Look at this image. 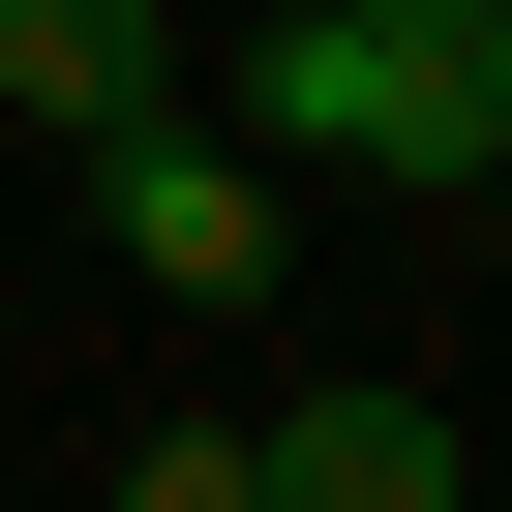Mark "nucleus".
<instances>
[{"label": "nucleus", "mask_w": 512, "mask_h": 512, "mask_svg": "<svg viewBox=\"0 0 512 512\" xmlns=\"http://www.w3.org/2000/svg\"><path fill=\"white\" fill-rule=\"evenodd\" d=\"M241 482L272 512H452V392H302V422H241Z\"/></svg>", "instance_id": "nucleus-3"}, {"label": "nucleus", "mask_w": 512, "mask_h": 512, "mask_svg": "<svg viewBox=\"0 0 512 512\" xmlns=\"http://www.w3.org/2000/svg\"><path fill=\"white\" fill-rule=\"evenodd\" d=\"M241 151H332V181L482 211V91H452V31H392V0H272V61H241Z\"/></svg>", "instance_id": "nucleus-1"}, {"label": "nucleus", "mask_w": 512, "mask_h": 512, "mask_svg": "<svg viewBox=\"0 0 512 512\" xmlns=\"http://www.w3.org/2000/svg\"><path fill=\"white\" fill-rule=\"evenodd\" d=\"M392 31H482V0H392Z\"/></svg>", "instance_id": "nucleus-6"}, {"label": "nucleus", "mask_w": 512, "mask_h": 512, "mask_svg": "<svg viewBox=\"0 0 512 512\" xmlns=\"http://www.w3.org/2000/svg\"><path fill=\"white\" fill-rule=\"evenodd\" d=\"M482 211H512V181H482Z\"/></svg>", "instance_id": "nucleus-7"}, {"label": "nucleus", "mask_w": 512, "mask_h": 512, "mask_svg": "<svg viewBox=\"0 0 512 512\" xmlns=\"http://www.w3.org/2000/svg\"><path fill=\"white\" fill-rule=\"evenodd\" d=\"M121 91H181V0H0V121H121Z\"/></svg>", "instance_id": "nucleus-4"}, {"label": "nucleus", "mask_w": 512, "mask_h": 512, "mask_svg": "<svg viewBox=\"0 0 512 512\" xmlns=\"http://www.w3.org/2000/svg\"><path fill=\"white\" fill-rule=\"evenodd\" d=\"M452 91H482V181H512V0H482V31H452Z\"/></svg>", "instance_id": "nucleus-5"}, {"label": "nucleus", "mask_w": 512, "mask_h": 512, "mask_svg": "<svg viewBox=\"0 0 512 512\" xmlns=\"http://www.w3.org/2000/svg\"><path fill=\"white\" fill-rule=\"evenodd\" d=\"M91 241H121L151 302H272V151L181 121V91H121V121H91Z\"/></svg>", "instance_id": "nucleus-2"}]
</instances>
